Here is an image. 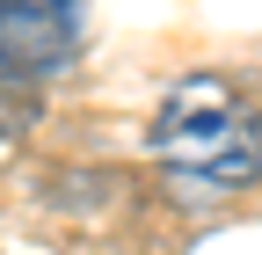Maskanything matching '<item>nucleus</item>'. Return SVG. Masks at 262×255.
<instances>
[{"label":"nucleus","instance_id":"obj_1","mask_svg":"<svg viewBox=\"0 0 262 255\" xmlns=\"http://www.w3.org/2000/svg\"><path fill=\"white\" fill-rule=\"evenodd\" d=\"M153 161L189 189H248L262 175V110L226 73H189L153 110Z\"/></svg>","mask_w":262,"mask_h":255},{"label":"nucleus","instance_id":"obj_2","mask_svg":"<svg viewBox=\"0 0 262 255\" xmlns=\"http://www.w3.org/2000/svg\"><path fill=\"white\" fill-rule=\"evenodd\" d=\"M80 51V15L66 0H0V73H58Z\"/></svg>","mask_w":262,"mask_h":255},{"label":"nucleus","instance_id":"obj_3","mask_svg":"<svg viewBox=\"0 0 262 255\" xmlns=\"http://www.w3.org/2000/svg\"><path fill=\"white\" fill-rule=\"evenodd\" d=\"M66 8H73V15H80V0H66Z\"/></svg>","mask_w":262,"mask_h":255}]
</instances>
